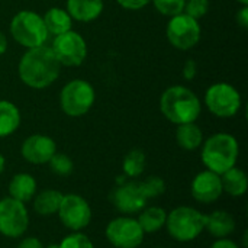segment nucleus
Instances as JSON below:
<instances>
[{
    "label": "nucleus",
    "instance_id": "obj_1",
    "mask_svg": "<svg viewBox=\"0 0 248 248\" xmlns=\"http://www.w3.org/2000/svg\"><path fill=\"white\" fill-rule=\"evenodd\" d=\"M60 71L61 64L51 46L46 45L26 49L17 65L19 78L31 89H45L51 86L58 78Z\"/></svg>",
    "mask_w": 248,
    "mask_h": 248
},
{
    "label": "nucleus",
    "instance_id": "obj_2",
    "mask_svg": "<svg viewBox=\"0 0 248 248\" xmlns=\"http://www.w3.org/2000/svg\"><path fill=\"white\" fill-rule=\"evenodd\" d=\"M160 110L171 124L182 125L196 122L202 112V103L196 93L185 86H171L160 97Z\"/></svg>",
    "mask_w": 248,
    "mask_h": 248
},
{
    "label": "nucleus",
    "instance_id": "obj_3",
    "mask_svg": "<svg viewBox=\"0 0 248 248\" xmlns=\"http://www.w3.org/2000/svg\"><path fill=\"white\" fill-rule=\"evenodd\" d=\"M202 147V163L206 170L217 174H222L227 170L237 166L240 155V144L231 134L218 132L203 141Z\"/></svg>",
    "mask_w": 248,
    "mask_h": 248
},
{
    "label": "nucleus",
    "instance_id": "obj_4",
    "mask_svg": "<svg viewBox=\"0 0 248 248\" xmlns=\"http://www.w3.org/2000/svg\"><path fill=\"white\" fill-rule=\"evenodd\" d=\"M166 227L173 240L190 243L203 232L205 214L192 206H177L167 214Z\"/></svg>",
    "mask_w": 248,
    "mask_h": 248
},
{
    "label": "nucleus",
    "instance_id": "obj_5",
    "mask_svg": "<svg viewBox=\"0 0 248 248\" xmlns=\"http://www.w3.org/2000/svg\"><path fill=\"white\" fill-rule=\"evenodd\" d=\"M10 35L26 49L45 45L49 36L42 16L33 10H20L13 16L10 22Z\"/></svg>",
    "mask_w": 248,
    "mask_h": 248
},
{
    "label": "nucleus",
    "instance_id": "obj_6",
    "mask_svg": "<svg viewBox=\"0 0 248 248\" xmlns=\"http://www.w3.org/2000/svg\"><path fill=\"white\" fill-rule=\"evenodd\" d=\"M96 93L93 86L81 78L68 81L60 93L61 110L71 118H80L86 115L94 105Z\"/></svg>",
    "mask_w": 248,
    "mask_h": 248
},
{
    "label": "nucleus",
    "instance_id": "obj_7",
    "mask_svg": "<svg viewBox=\"0 0 248 248\" xmlns=\"http://www.w3.org/2000/svg\"><path fill=\"white\" fill-rule=\"evenodd\" d=\"M208 110L218 118L235 116L243 105L240 92L228 83H215L205 93Z\"/></svg>",
    "mask_w": 248,
    "mask_h": 248
},
{
    "label": "nucleus",
    "instance_id": "obj_8",
    "mask_svg": "<svg viewBox=\"0 0 248 248\" xmlns=\"http://www.w3.org/2000/svg\"><path fill=\"white\" fill-rule=\"evenodd\" d=\"M166 33L169 42L174 48L180 51H189L201 41L202 28L199 20L190 17L186 13H180L170 17Z\"/></svg>",
    "mask_w": 248,
    "mask_h": 248
},
{
    "label": "nucleus",
    "instance_id": "obj_9",
    "mask_svg": "<svg viewBox=\"0 0 248 248\" xmlns=\"http://www.w3.org/2000/svg\"><path fill=\"white\" fill-rule=\"evenodd\" d=\"M51 49L58 62L64 67H78L87 57V44L84 38L73 29L54 36Z\"/></svg>",
    "mask_w": 248,
    "mask_h": 248
},
{
    "label": "nucleus",
    "instance_id": "obj_10",
    "mask_svg": "<svg viewBox=\"0 0 248 248\" xmlns=\"http://www.w3.org/2000/svg\"><path fill=\"white\" fill-rule=\"evenodd\" d=\"M29 227V214L25 203L4 198L0 201V234L6 238L22 237Z\"/></svg>",
    "mask_w": 248,
    "mask_h": 248
},
{
    "label": "nucleus",
    "instance_id": "obj_11",
    "mask_svg": "<svg viewBox=\"0 0 248 248\" xmlns=\"http://www.w3.org/2000/svg\"><path fill=\"white\" fill-rule=\"evenodd\" d=\"M106 240L115 248H138L144 243V231L131 217L112 219L105 230Z\"/></svg>",
    "mask_w": 248,
    "mask_h": 248
},
{
    "label": "nucleus",
    "instance_id": "obj_12",
    "mask_svg": "<svg viewBox=\"0 0 248 248\" xmlns=\"http://www.w3.org/2000/svg\"><path fill=\"white\" fill-rule=\"evenodd\" d=\"M61 224L73 232L83 231L92 221V208L80 195H64L57 212Z\"/></svg>",
    "mask_w": 248,
    "mask_h": 248
},
{
    "label": "nucleus",
    "instance_id": "obj_13",
    "mask_svg": "<svg viewBox=\"0 0 248 248\" xmlns=\"http://www.w3.org/2000/svg\"><path fill=\"white\" fill-rule=\"evenodd\" d=\"M109 199H110L112 205L116 208V211H119L121 214H125V215L140 214L147 205V199L142 195L138 182L119 183L112 190Z\"/></svg>",
    "mask_w": 248,
    "mask_h": 248
},
{
    "label": "nucleus",
    "instance_id": "obj_14",
    "mask_svg": "<svg viewBox=\"0 0 248 248\" xmlns=\"http://www.w3.org/2000/svg\"><path fill=\"white\" fill-rule=\"evenodd\" d=\"M55 153V141L44 134H33L28 137L20 147L22 157L31 164H48V161Z\"/></svg>",
    "mask_w": 248,
    "mask_h": 248
},
{
    "label": "nucleus",
    "instance_id": "obj_15",
    "mask_svg": "<svg viewBox=\"0 0 248 248\" xmlns=\"http://www.w3.org/2000/svg\"><path fill=\"white\" fill-rule=\"evenodd\" d=\"M190 192L193 199L201 203H212L218 201L224 193L221 176L209 170L198 173L192 182Z\"/></svg>",
    "mask_w": 248,
    "mask_h": 248
},
{
    "label": "nucleus",
    "instance_id": "obj_16",
    "mask_svg": "<svg viewBox=\"0 0 248 248\" xmlns=\"http://www.w3.org/2000/svg\"><path fill=\"white\" fill-rule=\"evenodd\" d=\"M205 230L215 238H227L235 231V219L227 211H214L205 215Z\"/></svg>",
    "mask_w": 248,
    "mask_h": 248
},
{
    "label": "nucleus",
    "instance_id": "obj_17",
    "mask_svg": "<svg viewBox=\"0 0 248 248\" xmlns=\"http://www.w3.org/2000/svg\"><path fill=\"white\" fill-rule=\"evenodd\" d=\"M68 15L77 22H93L103 12V0H67Z\"/></svg>",
    "mask_w": 248,
    "mask_h": 248
},
{
    "label": "nucleus",
    "instance_id": "obj_18",
    "mask_svg": "<svg viewBox=\"0 0 248 248\" xmlns=\"http://www.w3.org/2000/svg\"><path fill=\"white\" fill-rule=\"evenodd\" d=\"M36 189L38 185L33 176L28 173H17L12 177L9 183V196L22 203H26L33 199V196L36 195Z\"/></svg>",
    "mask_w": 248,
    "mask_h": 248
},
{
    "label": "nucleus",
    "instance_id": "obj_19",
    "mask_svg": "<svg viewBox=\"0 0 248 248\" xmlns=\"http://www.w3.org/2000/svg\"><path fill=\"white\" fill-rule=\"evenodd\" d=\"M62 193L55 189H45L33 196V211L41 215V217H51L57 215L61 201H62Z\"/></svg>",
    "mask_w": 248,
    "mask_h": 248
},
{
    "label": "nucleus",
    "instance_id": "obj_20",
    "mask_svg": "<svg viewBox=\"0 0 248 248\" xmlns=\"http://www.w3.org/2000/svg\"><path fill=\"white\" fill-rule=\"evenodd\" d=\"M45 28L48 31V35L57 36L61 35L64 32L71 31L73 26V19L68 15L67 10L61 9V7H51L46 10V13L42 16Z\"/></svg>",
    "mask_w": 248,
    "mask_h": 248
},
{
    "label": "nucleus",
    "instance_id": "obj_21",
    "mask_svg": "<svg viewBox=\"0 0 248 248\" xmlns=\"http://www.w3.org/2000/svg\"><path fill=\"white\" fill-rule=\"evenodd\" d=\"M176 142L186 151H195L203 144V132L195 122L177 125Z\"/></svg>",
    "mask_w": 248,
    "mask_h": 248
},
{
    "label": "nucleus",
    "instance_id": "obj_22",
    "mask_svg": "<svg viewBox=\"0 0 248 248\" xmlns=\"http://www.w3.org/2000/svg\"><path fill=\"white\" fill-rule=\"evenodd\" d=\"M221 182H222L224 192L228 193L232 198H241L247 192V174L241 169H238L237 166H234L232 169L222 173L221 174Z\"/></svg>",
    "mask_w": 248,
    "mask_h": 248
},
{
    "label": "nucleus",
    "instance_id": "obj_23",
    "mask_svg": "<svg viewBox=\"0 0 248 248\" xmlns=\"http://www.w3.org/2000/svg\"><path fill=\"white\" fill-rule=\"evenodd\" d=\"M166 219H167V212L160 206L144 208L137 218L144 234L158 232L160 230L166 227Z\"/></svg>",
    "mask_w": 248,
    "mask_h": 248
},
{
    "label": "nucleus",
    "instance_id": "obj_24",
    "mask_svg": "<svg viewBox=\"0 0 248 248\" xmlns=\"http://www.w3.org/2000/svg\"><path fill=\"white\" fill-rule=\"evenodd\" d=\"M19 125L20 112L17 106L9 100H0V138L15 134Z\"/></svg>",
    "mask_w": 248,
    "mask_h": 248
},
{
    "label": "nucleus",
    "instance_id": "obj_25",
    "mask_svg": "<svg viewBox=\"0 0 248 248\" xmlns=\"http://www.w3.org/2000/svg\"><path fill=\"white\" fill-rule=\"evenodd\" d=\"M145 164H147V157L144 151L137 150V148L131 150L124 157V161H122V170H124L125 177H129V179L140 177L144 173Z\"/></svg>",
    "mask_w": 248,
    "mask_h": 248
},
{
    "label": "nucleus",
    "instance_id": "obj_26",
    "mask_svg": "<svg viewBox=\"0 0 248 248\" xmlns=\"http://www.w3.org/2000/svg\"><path fill=\"white\" fill-rule=\"evenodd\" d=\"M138 185H140V189H141V192L147 201L158 198L166 192V183L158 176H150L144 182H140Z\"/></svg>",
    "mask_w": 248,
    "mask_h": 248
},
{
    "label": "nucleus",
    "instance_id": "obj_27",
    "mask_svg": "<svg viewBox=\"0 0 248 248\" xmlns=\"http://www.w3.org/2000/svg\"><path fill=\"white\" fill-rule=\"evenodd\" d=\"M48 166L52 173H55L57 176H62V177L70 176L74 170L73 160L67 154H62V153H55L48 161Z\"/></svg>",
    "mask_w": 248,
    "mask_h": 248
},
{
    "label": "nucleus",
    "instance_id": "obj_28",
    "mask_svg": "<svg viewBox=\"0 0 248 248\" xmlns=\"http://www.w3.org/2000/svg\"><path fill=\"white\" fill-rule=\"evenodd\" d=\"M186 0H151L157 12H160L163 16L173 17L176 15L183 13Z\"/></svg>",
    "mask_w": 248,
    "mask_h": 248
},
{
    "label": "nucleus",
    "instance_id": "obj_29",
    "mask_svg": "<svg viewBox=\"0 0 248 248\" xmlns=\"http://www.w3.org/2000/svg\"><path fill=\"white\" fill-rule=\"evenodd\" d=\"M58 248H94V246L86 234L78 231V232H71L70 235H67L58 244Z\"/></svg>",
    "mask_w": 248,
    "mask_h": 248
},
{
    "label": "nucleus",
    "instance_id": "obj_30",
    "mask_svg": "<svg viewBox=\"0 0 248 248\" xmlns=\"http://www.w3.org/2000/svg\"><path fill=\"white\" fill-rule=\"evenodd\" d=\"M209 0H186L183 13L199 20L209 12Z\"/></svg>",
    "mask_w": 248,
    "mask_h": 248
},
{
    "label": "nucleus",
    "instance_id": "obj_31",
    "mask_svg": "<svg viewBox=\"0 0 248 248\" xmlns=\"http://www.w3.org/2000/svg\"><path fill=\"white\" fill-rule=\"evenodd\" d=\"M198 73V65H196V61L189 58L185 61V65H183V70H182V74H183V78L185 80H193L195 76Z\"/></svg>",
    "mask_w": 248,
    "mask_h": 248
},
{
    "label": "nucleus",
    "instance_id": "obj_32",
    "mask_svg": "<svg viewBox=\"0 0 248 248\" xmlns=\"http://www.w3.org/2000/svg\"><path fill=\"white\" fill-rule=\"evenodd\" d=\"M118 4H121L124 9L128 10H140L142 7H145L148 3H151V0H116Z\"/></svg>",
    "mask_w": 248,
    "mask_h": 248
},
{
    "label": "nucleus",
    "instance_id": "obj_33",
    "mask_svg": "<svg viewBox=\"0 0 248 248\" xmlns=\"http://www.w3.org/2000/svg\"><path fill=\"white\" fill-rule=\"evenodd\" d=\"M17 248H44V246H42V243H41L38 238H35V237H28V238H23V240L19 243Z\"/></svg>",
    "mask_w": 248,
    "mask_h": 248
},
{
    "label": "nucleus",
    "instance_id": "obj_34",
    "mask_svg": "<svg viewBox=\"0 0 248 248\" xmlns=\"http://www.w3.org/2000/svg\"><path fill=\"white\" fill-rule=\"evenodd\" d=\"M237 23L241 26V28H248V6H243L238 12H237Z\"/></svg>",
    "mask_w": 248,
    "mask_h": 248
},
{
    "label": "nucleus",
    "instance_id": "obj_35",
    "mask_svg": "<svg viewBox=\"0 0 248 248\" xmlns=\"http://www.w3.org/2000/svg\"><path fill=\"white\" fill-rule=\"evenodd\" d=\"M209 248H240L237 243L228 238H218Z\"/></svg>",
    "mask_w": 248,
    "mask_h": 248
},
{
    "label": "nucleus",
    "instance_id": "obj_36",
    "mask_svg": "<svg viewBox=\"0 0 248 248\" xmlns=\"http://www.w3.org/2000/svg\"><path fill=\"white\" fill-rule=\"evenodd\" d=\"M6 49H7V38H6V35L0 31V57L6 52Z\"/></svg>",
    "mask_w": 248,
    "mask_h": 248
},
{
    "label": "nucleus",
    "instance_id": "obj_37",
    "mask_svg": "<svg viewBox=\"0 0 248 248\" xmlns=\"http://www.w3.org/2000/svg\"><path fill=\"white\" fill-rule=\"evenodd\" d=\"M4 167H6V158H4V155L0 153V174L4 171Z\"/></svg>",
    "mask_w": 248,
    "mask_h": 248
},
{
    "label": "nucleus",
    "instance_id": "obj_38",
    "mask_svg": "<svg viewBox=\"0 0 248 248\" xmlns=\"http://www.w3.org/2000/svg\"><path fill=\"white\" fill-rule=\"evenodd\" d=\"M238 3H241L243 6H248V0H237Z\"/></svg>",
    "mask_w": 248,
    "mask_h": 248
},
{
    "label": "nucleus",
    "instance_id": "obj_39",
    "mask_svg": "<svg viewBox=\"0 0 248 248\" xmlns=\"http://www.w3.org/2000/svg\"><path fill=\"white\" fill-rule=\"evenodd\" d=\"M46 248H58V244H51V246H48Z\"/></svg>",
    "mask_w": 248,
    "mask_h": 248
},
{
    "label": "nucleus",
    "instance_id": "obj_40",
    "mask_svg": "<svg viewBox=\"0 0 248 248\" xmlns=\"http://www.w3.org/2000/svg\"><path fill=\"white\" fill-rule=\"evenodd\" d=\"M160 248H166V247H160Z\"/></svg>",
    "mask_w": 248,
    "mask_h": 248
}]
</instances>
